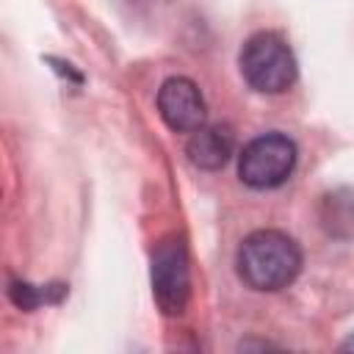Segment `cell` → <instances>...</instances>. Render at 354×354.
Here are the masks:
<instances>
[{
    "label": "cell",
    "instance_id": "obj_7",
    "mask_svg": "<svg viewBox=\"0 0 354 354\" xmlns=\"http://www.w3.org/2000/svg\"><path fill=\"white\" fill-rule=\"evenodd\" d=\"M324 227L332 235H351L354 232V194H329L324 199Z\"/></svg>",
    "mask_w": 354,
    "mask_h": 354
},
{
    "label": "cell",
    "instance_id": "obj_4",
    "mask_svg": "<svg viewBox=\"0 0 354 354\" xmlns=\"http://www.w3.org/2000/svg\"><path fill=\"white\" fill-rule=\"evenodd\" d=\"M152 296L166 315H183L191 296V271L185 243L171 235L152 254Z\"/></svg>",
    "mask_w": 354,
    "mask_h": 354
},
{
    "label": "cell",
    "instance_id": "obj_1",
    "mask_svg": "<svg viewBox=\"0 0 354 354\" xmlns=\"http://www.w3.org/2000/svg\"><path fill=\"white\" fill-rule=\"evenodd\" d=\"M235 266L238 277L252 290H279L296 279L301 252L290 235L279 230H257L238 246Z\"/></svg>",
    "mask_w": 354,
    "mask_h": 354
},
{
    "label": "cell",
    "instance_id": "obj_6",
    "mask_svg": "<svg viewBox=\"0 0 354 354\" xmlns=\"http://www.w3.org/2000/svg\"><path fill=\"white\" fill-rule=\"evenodd\" d=\"M232 144H235V138H232L230 127H224V124H202L199 130L191 133L185 152H188V160L196 169L216 171L230 160Z\"/></svg>",
    "mask_w": 354,
    "mask_h": 354
},
{
    "label": "cell",
    "instance_id": "obj_8",
    "mask_svg": "<svg viewBox=\"0 0 354 354\" xmlns=\"http://www.w3.org/2000/svg\"><path fill=\"white\" fill-rule=\"evenodd\" d=\"M343 348H354V337H351V340H348V343H346Z\"/></svg>",
    "mask_w": 354,
    "mask_h": 354
},
{
    "label": "cell",
    "instance_id": "obj_2",
    "mask_svg": "<svg viewBox=\"0 0 354 354\" xmlns=\"http://www.w3.org/2000/svg\"><path fill=\"white\" fill-rule=\"evenodd\" d=\"M238 66L249 88L260 94H282L296 80V58L288 41L268 30L246 39Z\"/></svg>",
    "mask_w": 354,
    "mask_h": 354
},
{
    "label": "cell",
    "instance_id": "obj_5",
    "mask_svg": "<svg viewBox=\"0 0 354 354\" xmlns=\"http://www.w3.org/2000/svg\"><path fill=\"white\" fill-rule=\"evenodd\" d=\"M158 113L174 133H194L205 124V100L194 80L169 77L158 88Z\"/></svg>",
    "mask_w": 354,
    "mask_h": 354
},
{
    "label": "cell",
    "instance_id": "obj_3",
    "mask_svg": "<svg viewBox=\"0 0 354 354\" xmlns=\"http://www.w3.org/2000/svg\"><path fill=\"white\" fill-rule=\"evenodd\" d=\"M296 166V144L282 133H263L252 138L238 158V177L243 185L268 191L282 185Z\"/></svg>",
    "mask_w": 354,
    "mask_h": 354
}]
</instances>
